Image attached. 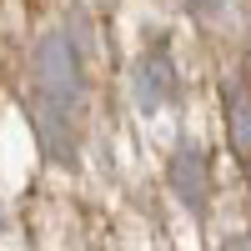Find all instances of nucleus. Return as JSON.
I'll return each instance as SVG.
<instances>
[{"label":"nucleus","mask_w":251,"mask_h":251,"mask_svg":"<svg viewBox=\"0 0 251 251\" xmlns=\"http://www.w3.org/2000/svg\"><path fill=\"white\" fill-rule=\"evenodd\" d=\"M186 5L201 10V15H211V10H221V5H226V0H186Z\"/></svg>","instance_id":"nucleus-7"},{"label":"nucleus","mask_w":251,"mask_h":251,"mask_svg":"<svg viewBox=\"0 0 251 251\" xmlns=\"http://www.w3.org/2000/svg\"><path fill=\"white\" fill-rule=\"evenodd\" d=\"M131 91H136V106L141 111H161L166 100L176 96V66L166 50H146L131 71Z\"/></svg>","instance_id":"nucleus-3"},{"label":"nucleus","mask_w":251,"mask_h":251,"mask_svg":"<svg viewBox=\"0 0 251 251\" xmlns=\"http://www.w3.org/2000/svg\"><path fill=\"white\" fill-rule=\"evenodd\" d=\"M226 141L241 166H251V96L241 86H226Z\"/></svg>","instance_id":"nucleus-5"},{"label":"nucleus","mask_w":251,"mask_h":251,"mask_svg":"<svg viewBox=\"0 0 251 251\" xmlns=\"http://www.w3.org/2000/svg\"><path fill=\"white\" fill-rule=\"evenodd\" d=\"M221 251H251V231H236V236H226Z\"/></svg>","instance_id":"nucleus-6"},{"label":"nucleus","mask_w":251,"mask_h":251,"mask_svg":"<svg viewBox=\"0 0 251 251\" xmlns=\"http://www.w3.org/2000/svg\"><path fill=\"white\" fill-rule=\"evenodd\" d=\"M166 181H171V191L181 196L186 211H206V201H211V161H206L201 146H181L166 166Z\"/></svg>","instance_id":"nucleus-2"},{"label":"nucleus","mask_w":251,"mask_h":251,"mask_svg":"<svg viewBox=\"0 0 251 251\" xmlns=\"http://www.w3.org/2000/svg\"><path fill=\"white\" fill-rule=\"evenodd\" d=\"M30 121H35V136H40V151H46L50 161H60V166H71V161H75V126H71V111L50 106V100H35Z\"/></svg>","instance_id":"nucleus-4"},{"label":"nucleus","mask_w":251,"mask_h":251,"mask_svg":"<svg viewBox=\"0 0 251 251\" xmlns=\"http://www.w3.org/2000/svg\"><path fill=\"white\" fill-rule=\"evenodd\" d=\"M35 91H40V100H50L60 111L80 106L86 80H80V55H75V46L66 35H46L35 46Z\"/></svg>","instance_id":"nucleus-1"}]
</instances>
